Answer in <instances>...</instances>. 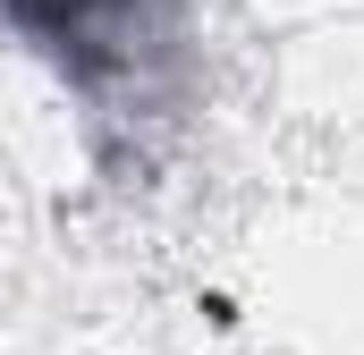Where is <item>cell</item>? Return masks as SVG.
Wrapping results in <instances>:
<instances>
[{"mask_svg":"<svg viewBox=\"0 0 364 355\" xmlns=\"http://www.w3.org/2000/svg\"><path fill=\"white\" fill-rule=\"evenodd\" d=\"M43 51H60V60H77V68H93L127 26H136V9L144 0H0Z\"/></svg>","mask_w":364,"mask_h":355,"instance_id":"cell-1","label":"cell"}]
</instances>
